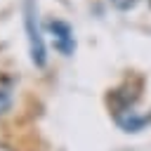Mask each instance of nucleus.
<instances>
[{
    "label": "nucleus",
    "mask_w": 151,
    "mask_h": 151,
    "mask_svg": "<svg viewBox=\"0 0 151 151\" xmlns=\"http://www.w3.org/2000/svg\"><path fill=\"white\" fill-rule=\"evenodd\" d=\"M26 33H28V50H31V59L35 66H45L47 54H45V40L38 26V12L33 0H26Z\"/></svg>",
    "instance_id": "nucleus-1"
},
{
    "label": "nucleus",
    "mask_w": 151,
    "mask_h": 151,
    "mask_svg": "<svg viewBox=\"0 0 151 151\" xmlns=\"http://www.w3.org/2000/svg\"><path fill=\"white\" fill-rule=\"evenodd\" d=\"M47 31L52 33V40H54V47L61 52V54H71L76 50V40H73V31L66 21L61 19H54L47 24Z\"/></svg>",
    "instance_id": "nucleus-2"
},
{
    "label": "nucleus",
    "mask_w": 151,
    "mask_h": 151,
    "mask_svg": "<svg viewBox=\"0 0 151 151\" xmlns=\"http://www.w3.org/2000/svg\"><path fill=\"white\" fill-rule=\"evenodd\" d=\"M9 104H12V92H9V87L0 85V113H5L9 109Z\"/></svg>",
    "instance_id": "nucleus-3"
},
{
    "label": "nucleus",
    "mask_w": 151,
    "mask_h": 151,
    "mask_svg": "<svg viewBox=\"0 0 151 151\" xmlns=\"http://www.w3.org/2000/svg\"><path fill=\"white\" fill-rule=\"evenodd\" d=\"M149 2H151V0H149Z\"/></svg>",
    "instance_id": "nucleus-4"
}]
</instances>
